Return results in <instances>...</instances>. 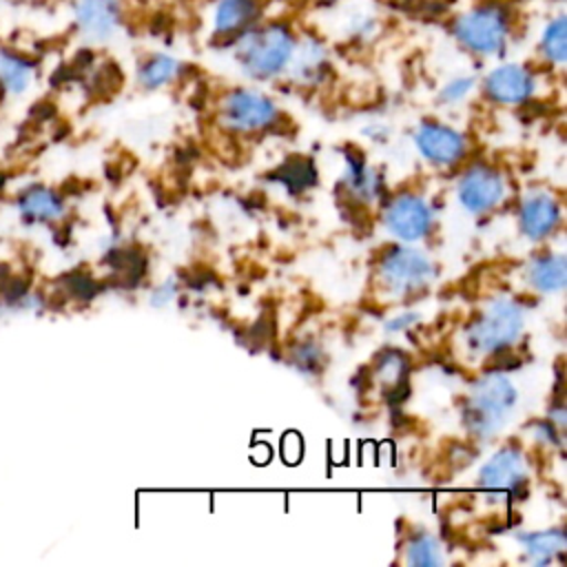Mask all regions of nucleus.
I'll return each instance as SVG.
<instances>
[{"mask_svg": "<svg viewBox=\"0 0 567 567\" xmlns=\"http://www.w3.org/2000/svg\"><path fill=\"white\" fill-rule=\"evenodd\" d=\"M292 69H295V75L301 80H319L321 75V69L326 66V55H323V49L317 44V42H308L301 47V51L292 53V60H290Z\"/></svg>", "mask_w": 567, "mask_h": 567, "instance_id": "23", "label": "nucleus"}, {"mask_svg": "<svg viewBox=\"0 0 567 567\" xmlns=\"http://www.w3.org/2000/svg\"><path fill=\"white\" fill-rule=\"evenodd\" d=\"M343 184L357 202L370 204L381 195V177L377 175L374 168H370L361 157H354V155L346 159Z\"/></svg>", "mask_w": 567, "mask_h": 567, "instance_id": "18", "label": "nucleus"}, {"mask_svg": "<svg viewBox=\"0 0 567 567\" xmlns=\"http://www.w3.org/2000/svg\"><path fill=\"white\" fill-rule=\"evenodd\" d=\"M414 146L423 159L436 166H454L467 153L465 135L439 122L419 124L414 131Z\"/></svg>", "mask_w": 567, "mask_h": 567, "instance_id": "10", "label": "nucleus"}, {"mask_svg": "<svg viewBox=\"0 0 567 567\" xmlns=\"http://www.w3.org/2000/svg\"><path fill=\"white\" fill-rule=\"evenodd\" d=\"M257 0H219L213 16V27L221 35L239 33L257 18Z\"/></svg>", "mask_w": 567, "mask_h": 567, "instance_id": "19", "label": "nucleus"}, {"mask_svg": "<svg viewBox=\"0 0 567 567\" xmlns=\"http://www.w3.org/2000/svg\"><path fill=\"white\" fill-rule=\"evenodd\" d=\"M434 213L430 204L414 193L394 195L383 208V224L392 237L403 244L423 239L432 228Z\"/></svg>", "mask_w": 567, "mask_h": 567, "instance_id": "8", "label": "nucleus"}, {"mask_svg": "<svg viewBox=\"0 0 567 567\" xmlns=\"http://www.w3.org/2000/svg\"><path fill=\"white\" fill-rule=\"evenodd\" d=\"M560 224V204L551 193L534 190L525 195L518 208V228L520 233L532 239L540 241L549 237Z\"/></svg>", "mask_w": 567, "mask_h": 567, "instance_id": "12", "label": "nucleus"}, {"mask_svg": "<svg viewBox=\"0 0 567 567\" xmlns=\"http://www.w3.org/2000/svg\"><path fill=\"white\" fill-rule=\"evenodd\" d=\"M295 49V35L286 24H268L248 29L239 38L235 55L250 78L268 80L290 66Z\"/></svg>", "mask_w": 567, "mask_h": 567, "instance_id": "2", "label": "nucleus"}, {"mask_svg": "<svg viewBox=\"0 0 567 567\" xmlns=\"http://www.w3.org/2000/svg\"><path fill=\"white\" fill-rule=\"evenodd\" d=\"M527 481V461L525 454L514 447L505 445L496 450L478 470V487L485 492H501L512 494L518 492Z\"/></svg>", "mask_w": 567, "mask_h": 567, "instance_id": "9", "label": "nucleus"}, {"mask_svg": "<svg viewBox=\"0 0 567 567\" xmlns=\"http://www.w3.org/2000/svg\"><path fill=\"white\" fill-rule=\"evenodd\" d=\"M381 286L396 297L419 292L432 284L436 277L434 261L419 248L392 246L383 252L377 266Z\"/></svg>", "mask_w": 567, "mask_h": 567, "instance_id": "4", "label": "nucleus"}, {"mask_svg": "<svg viewBox=\"0 0 567 567\" xmlns=\"http://www.w3.org/2000/svg\"><path fill=\"white\" fill-rule=\"evenodd\" d=\"M523 554L527 556L529 563L534 565H547L551 563L556 556H560L565 551L567 538L565 532L560 527H551V529H536V532H525L518 536Z\"/></svg>", "mask_w": 567, "mask_h": 567, "instance_id": "17", "label": "nucleus"}, {"mask_svg": "<svg viewBox=\"0 0 567 567\" xmlns=\"http://www.w3.org/2000/svg\"><path fill=\"white\" fill-rule=\"evenodd\" d=\"M122 20L120 0H75L73 22L82 38L89 42L109 40Z\"/></svg>", "mask_w": 567, "mask_h": 567, "instance_id": "11", "label": "nucleus"}, {"mask_svg": "<svg viewBox=\"0 0 567 567\" xmlns=\"http://www.w3.org/2000/svg\"><path fill=\"white\" fill-rule=\"evenodd\" d=\"M518 403V390L503 372H485L470 390L463 405V423L476 439L498 434Z\"/></svg>", "mask_w": 567, "mask_h": 567, "instance_id": "1", "label": "nucleus"}, {"mask_svg": "<svg viewBox=\"0 0 567 567\" xmlns=\"http://www.w3.org/2000/svg\"><path fill=\"white\" fill-rule=\"evenodd\" d=\"M527 281L534 290L554 295L560 292L567 284V259L560 252L536 255L527 264Z\"/></svg>", "mask_w": 567, "mask_h": 567, "instance_id": "16", "label": "nucleus"}, {"mask_svg": "<svg viewBox=\"0 0 567 567\" xmlns=\"http://www.w3.org/2000/svg\"><path fill=\"white\" fill-rule=\"evenodd\" d=\"M472 89H474V78L461 75V78L450 80V82L441 89L439 97H441V102H445V104H456V102L465 100V97L472 93Z\"/></svg>", "mask_w": 567, "mask_h": 567, "instance_id": "25", "label": "nucleus"}, {"mask_svg": "<svg viewBox=\"0 0 567 567\" xmlns=\"http://www.w3.org/2000/svg\"><path fill=\"white\" fill-rule=\"evenodd\" d=\"M18 213L31 224H53L64 217V199L53 188L33 184L18 195Z\"/></svg>", "mask_w": 567, "mask_h": 567, "instance_id": "14", "label": "nucleus"}, {"mask_svg": "<svg viewBox=\"0 0 567 567\" xmlns=\"http://www.w3.org/2000/svg\"><path fill=\"white\" fill-rule=\"evenodd\" d=\"M536 89V80L532 71L520 64H501L492 69L485 78V93L496 104H523L532 97Z\"/></svg>", "mask_w": 567, "mask_h": 567, "instance_id": "13", "label": "nucleus"}, {"mask_svg": "<svg viewBox=\"0 0 567 567\" xmlns=\"http://www.w3.org/2000/svg\"><path fill=\"white\" fill-rule=\"evenodd\" d=\"M179 62L166 53H155L146 58L137 71V80L144 89H159L179 75Z\"/></svg>", "mask_w": 567, "mask_h": 567, "instance_id": "21", "label": "nucleus"}, {"mask_svg": "<svg viewBox=\"0 0 567 567\" xmlns=\"http://www.w3.org/2000/svg\"><path fill=\"white\" fill-rule=\"evenodd\" d=\"M540 51L554 64H563L567 60V20L563 16L545 24L540 35Z\"/></svg>", "mask_w": 567, "mask_h": 567, "instance_id": "22", "label": "nucleus"}, {"mask_svg": "<svg viewBox=\"0 0 567 567\" xmlns=\"http://www.w3.org/2000/svg\"><path fill=\"white\" fill-rule=\"evenodd\" d=\"M416 319H419V315H414V312H403V315L390 319L385 328L392 330V332H399V330H405V328H410L412 323H416Z\"/></svg>", "mask_w": 567, "mask_h": 567, "instance_id": "26", "label": "nucleus"}, {"mask_svg": "<svg viewBox=\"0 0 567 567\" xmlns=\"http://www.w3.org/2000/svg\"><path fill=\"white\" fill-rule=\"evenodd\" d=\"M374 374L385 390H396L408 377V363L399 352H383V357L377 361Z\"/></svg>", "mask_w": 567, "mask_h": 567, "instance_id": "24", "label": "nucleus"}, {"mask_svg": "<svg viewBox=\"0 0 567 567\" xmlns=\"http://www.w3.org/2000/svg\"><path fill=\"white\" fill-rule=\"evenodd\" d=\"M525 328V310L509 297L492 299L467 326L465 343L474 354H494L509 348Z\"/></svg>", "mask_w": 567, "mask_h": 567, "instance_id": "3", "label": "nucleus"}, {"mask_svg": "<svg viewBox=\"0 0 567 567\" xmlns=\"http://www.w3.org/2000/svg\"><path fill=\"white\" fill-rule=\"evenodd\" d=\"M403 560L414 567H436L445 563L443 545L430 532H412L403 547Z\"/></svg>", "mask_w": 567, "mask_h": 567, "instance_id": "20", "label": "nucleus"}, {"mask_svg": "<svg viewBox=\"0 0 567 567\" xmlns=\"http://www.w3.org/2000/svg\"><path fill=\"white\" fill-rule=\"evenodd\" d=\"M38 78V66L24 53L0 44V91L7 95H24Z\"/></svg>", "mask_w": 567, "mask_h": 567, "instance_id": "15", "label": "nucleus"}, {"mask_svg": "<svg viewBox=\"0 0 567 567\" xmlns=\"http://www.w3.org/2000/svg\"><path fill=\"white\" fill-rule=\"evenodd\" d=\"M505 177L489 164L470 166L456 184V199L472 215L494 210L505 199Z\"/></svg>", "mask_w": 567, "mask_h": 567, "instance_id": "7", "label": "nucleus"}, {"mask_svg": "<svg viewBox=\"0 0 567 567\" xmlns=\"http://www.w3.org/2000/svg\"><path fill=\"white\" fill-rule=\"evenodd\" d=\"M454 35L478 55L501 53L509 38V13L501 4L474 7L456 18Z\"/></svg>", "mask_w": 567, "mask_h": 567, "instance_id": "5", "label": "nucleus"}, {"mask_svg": "<svg viewBox=\"0 0 567 567\" xmlns=\"http://www.w3.org/2000/svg\"><path fill=\"white\" fill-rule=\"evenodd\" d=\"M279 117L275 102L252 89H235L219 104V120L233 133H257L270 128Z\"/></svg>", "mask_w": 567, "mask_h": 567, "instance_id": "6", "label": "nucleus"}]
</instances>
